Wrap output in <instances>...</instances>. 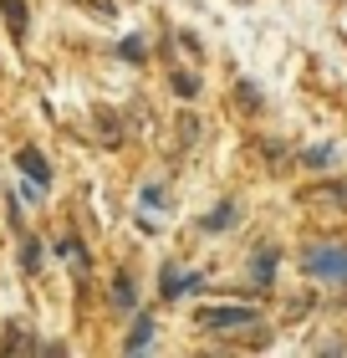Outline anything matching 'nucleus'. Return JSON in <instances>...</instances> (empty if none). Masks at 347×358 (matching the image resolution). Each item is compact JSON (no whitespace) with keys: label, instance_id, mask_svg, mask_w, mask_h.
Segmentation results:
<instances>
[{"label":"nucleus","instance_id":"obj_1","mask_svg":"<svg viewBox=\"0 0 347 358\" xmlns=\"http://www.w3.org/2000/svg\"><path fill=\"white\" fill-rule=\"evenodd\" d=\"M302 271L307 276H317V282H347V246H311L302 256Z\"/></svg>","mask_w":347,"mask_h":358},{"label":"nucleus","instance_id":"obj_2","mask_svg":"<svg viewBox=\"0 0 347 358\" xmlns=\"http://www.w3.org/2000/svg\"><path fill=\"white\" fill-rule=\"evenodd\" d=\"M200 322L214 328V333H235V328H251V322H260V317L251 313V307H240V302H220V307H205Z\"/></svg>","mask_w":347,"mask_h":358},{"label":"nucleus","instance_id":"obj_3","mask_svg":"<svg viewBox=\"0 0 347 358\" xmlns=\"http://www.w3.org/2000/svg\"><path fill=\"white\" fill-rule=\"evenodd\" d=\"M15 164H21V174H26V179H36L41 189L52 185V164H46V159H41L36 149H21V154H15Z\"/></svg>","mask_w":347,"mask_h":358},{"label":"nucleus","instance_id":"obj_4","mask_svg":"<svg viewBox=\"0 0 347 358\" xmlns=\"http://www.w3.org/2000/svg\"><path fill=\"white\" fill-rule=\"evenodd\" d=\"M0 15H6L10 36H26V26H31V10H26V0H0Z\"/></svg>","mask_w":347,"mask_h":358},{"label":"nucleus","instance_id":"obj_5","mask_svg":"<svg viewBox=\"0 0 347 358\" xmlns=\"http://www.w3.org/2000/svg\"><path fill=\"white\" fill-rule=\"evenodd\" d=\"M158 292H163V297H184V292H189V276L184 271H179V266H163V276H158Z\"/></svg>","mask_w":347,"mask_h":358},{"label":"nucleus","instance_id":"obj_6","mask_svg":"<svg viewBox=\"0 0 347 358\" xmlns=\"http://www.w3.org/2000/svg\"><path fill=\"white\" fill-rule=\"evenodd\" d=\"M251 276H256V287H271V276H276V246H266L256 256V266H251Z\"/></svg>","mask_w":347,"mask_h":358},{"label":"nucleus","instance_id":"obj_7","mask_svg":"<svg viewBox=\"0 0 347 358\" xmlns=\"http://www.w3.org/2000/svg\"><path fill=\"white\" fill-rule=\"evenodd\" d=\"M302 164L307 169H327V164H337V149H332V143H317V149L302 154Z\"/></svg>","mask_w":347,"mask_h":358},{"label":"nucleus","instance_id":"obj_8","mask_svg":"<svg viewBox=\"0 0 347 358\" xmlns=\"http://www.w3.org/2000/svg\"><path fill=\"white\" fill-rule=\"evenodd\" d=\"M57 256H67V262H72L77 271H87V251H82V241H77V236H67V241H57Z\"/></svg>","mask_w":347,"mask_h":358},{"label":"nucleus","instance_id":"obj_9","mask_svg":"<svg viewBox=\"0 0 347 358\" xmlns=\"http://www.w3.org/2000/svg\"><path fill=\"white\" fill-rule=\"evenodd\" d=\"M112 302H118V307H133V302H138L133 276H112Z\"/></svg>","mask_w":347,"mask_h":358},{"label":"nucleus","instance_id":"obj_10","mask_svg":"<svg viewBox=\"0 0 347 358\" xmlns=\"http://www.w3.org/2000/svg\"><path fill=\"white\" fill-rule=\"evenodd\" d=\"M235 215H240L235 205H220V210H209V215H205V231H230V225H235Z\"/></svg>","mask_w":347,"mask_h":358},{"label":"nucleus","instance_id":"obj_11","mask_svg":"<svg viewBox=\"0 0 347 358\" xmlns=\"http://www.w3.org/2000/svg\"><path fill=\"white\" fill-rule=\"evenodd\" d=\"M133 322H138V328L128 333V353H133V348H148V343H154V317H133Z\"/></svg>","mask_w":347,"mask_h":358},{"label":"nucleus","instance_id":"obj_12","mask_svg":"<svg viewBox=\"0 0 347 358\" xmlns=\"http://www.w3.org/2000/svg\"><path fill=\"white\" fill-rule=\"evenodd\" d=\"M21 271H41V241H21Z\"/></svg>","mask_w":347,"mask_h":358},{"label":"nucleus","instance_id":"obj_13","mask_svg":"<svg viewBox=\"0 0 347 358\" xmlns=\"http://www.w3.org/2000/svg\"><path fill=\"white\" fill-rule=\"evenodd\" d=\"M118 57H123V62H143V57H148L143 36H123V41H118Z\"/></svg>","mask_w":347,"mask_h":358},{"label":"nucleus","instance_id":"obj_14","mask_svg":"<svg viewBox=\"0 0 347 358\" xmlns=\"http://www.w3.org/2000/svg\"><path fill=\"white\" fill-rule=\"evenodd\" d=\"M174 92L179 97H194V92H200V77H194V72H174Z\"/></svg>","mask_w":347,"mask_h":358},{"label":"nucleus","instance_id":"obj_15","mask_svg":"<svg viewBox=\"0 0 347 358\" xmlns=\"http://www.w3.org/2000/svg\"><path fill=\"white\" fill-rule=\"evenodd\" d=\"M10 348H41V343H31L21 328H10V333H6V353H10Z\"/></svg>","mask_w":347,"mask_h":358},{"label":"nucleus","instance_id":"obj_16","mask_svg":"<svg viewBox=\"0 0 347 358\" xmlns=\"http://www.w3.org/2000/svg\"><path fill=\"white\" fill-rule=\"evenodd\" d=\"M143 205H148V210H158V205H163V194H158V185H148V189H143Z\"/></svg>","mask_w":347,"mask_h":358}]
</instances>
